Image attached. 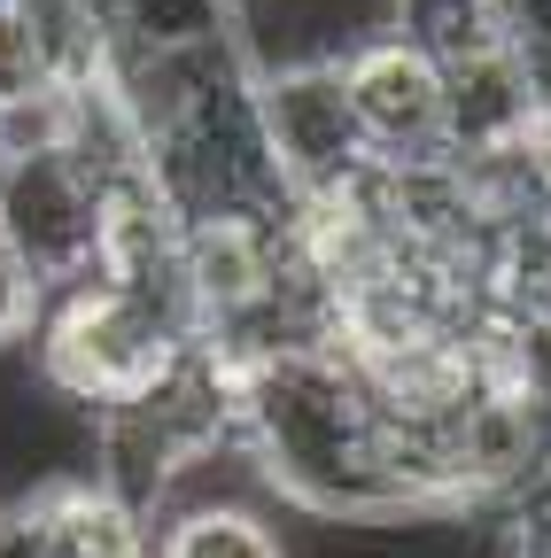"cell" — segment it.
I'll return each instance as SVG.
<instances>
[{
    "mask_svg": "<svg viewBox=\"0 0 551 558\" xmlns=\"http://www.w3.org/2000/svg\"><path fill=\"white\" fill-rule=\"evenodd\" d=\"M241 450L256 488L326 527L411 520L396 435L334 341H296L241 365Z\"/></svg>",
    "mask_w": 551,
    "mask_h": 558,
    "instance_id": "6da1fadb",
    "label": "cell"
},
{
    "mask_svg": "<svg viewBox=\"0 0 551 558\" xmlns=\"http://www.w3.org/2000/svg\"><path fill=\"white\" fill-rule=\"evenodd\" d=\"M187 341H194V311L179 288H132V279L86 271L39 295L24 365L71 411L109 418L124 403H141L187 357Z\"/></svg>",
    "mask_w": 551,
    "mask_h": 558,
    "instance_id": "7a4b0ae2",
    "label": "cell"
},
{
    "mask_svg": "<svg viewBox=\"0 0 551 558\" xmlns=\"http://www.w3.org/2000/svg\"><path fill=\"white\" fill-rule=\"evenodd\" d=\"M342 70V101L358 117L366 163H443L451 156V70L435 54V39H420L411 24H388L373 39H358Z\"/></svg>",
    "mask_w": 551,
    "mask_h": 558,
    "instance_id": "3957f363",
    "label": "cell"
},
{
    "mask_svg": "<svg viewBox=\"0 0 551 558\" xmlns=\"http://www.w3.org/2000/svg\"><path fill=\"white\" fill-rule=\"evenodd\" d=\"M0 241L39 279V295L62 279H86L101 241V179L71 148L0 156Z\"/></svg>",
    "mask_w": 551,
    "mask_h": 558,
    "instance_id": "277c9868",
    "label": "cell"
},
{
    "mask_svg": "<svg viewBox=\"0 0 551 558\" xmlns=\"http://www.w3.org/2000/svg\"><path fill=\"white\" fill-rule=\"evenodd\" d=\"M256 124H264V148L280 163L288 194L366 171V140H358L350 101H342V70L334 62H272V70H256Z\"/></svg>",
    "mask_w": 551,
    "mask_h": 558,
    "instance_id": "5b68a950",
    "label": "cell"
},
{
    "mask_svg": "<svg viewBox=\"0 0 551 558\" xmlns=\"http://www.w3.org/2000/svg\"><path fill=\"white\" fill-rule=\"evenodd\" d=\"M9 527L32 543V558H156V512L132 505L94 465L32 488Z\"/></svg>",
    "mask_w": 551,
    "mask_h": 558,
    "instance_id": "8992f818",
    "label": "cell"
},
{
    "mask_svg": "<svg viewBox=\"0 0 551 558\" xmlns=\"http://www.w3.org/2000/svg\"><path fill=\"white\" fill-rule=\"evenodd\" d=\"M156 558H296L256 488H218L156 512Z\"/></svg>",
    "mask_w": 551,
    "mask_h": 558,
    "instance_id": "52a82bcc",
    "label": "cell"
},
{
    "mask_svg": "<svg viewBox=\"0 0 551 558\" xmlns=\"http://www.w3.org/2000/svg\"><path fill=\"white\" fill-rule=\"evenodd\" d=\"M32 318H39V279L16 264L9 241H0V349H24Z\"/></svg>",
    "mask_w": 551,
    "mask_h": 558,
    "instance_id": "ba28073f",
    "label": "cell"
},
{
    "mask_svg": "<svg viewBox=\"0 0 551 558\" xmlns=\"http://www.w3.org/2000/svg\"><path fill=\"white\" fill-rule=\"evenodd\" d=\"M505 558H551V473H536L513 497V527H505Z\"/></svg>",
    "mask_w": 551,
    "mask_h": 558,
    "instance_id": "9c48e42d",
    "label": "cell"
}]
</instances>
